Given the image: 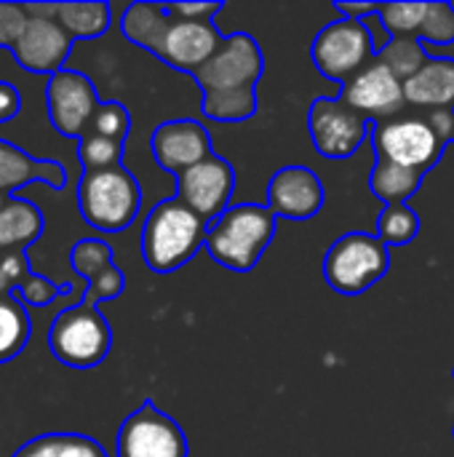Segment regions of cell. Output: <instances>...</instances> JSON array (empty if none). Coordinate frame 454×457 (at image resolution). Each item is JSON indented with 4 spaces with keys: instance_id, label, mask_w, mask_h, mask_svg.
Segmentation results:
<instances>
[{
    "instance_id": "cell-41",
    "label": "cell",
    "mask_w": 454,
    "mask_h": 457,
    "mask_svg": "<svg viewBox=\"0 0 454 457\" xmlns=\"http://www.w3.org/2000/svg\"><path fill=\"white\" fill-rule=\"evenodd\" d=\"M8 198H11V195H3V193H0V209H3L5 204H8Z\"/></svg>"
},
{
    "instance_id": "cell-12",
    "label": "cell",
    "mask_w": 454,
    "mask_h": 457,
    "mask_svg": "<svg viewBox=\"0 0 454 457\" xmlns=\"http://www.w3.org/2000/svg\"><path fill=\"white\" fill-rule=\"evenodd\" d=\"M48 120L62 137L80 139L88 131V123L99 107L94 83L75 70H59L48 78L45 86Z\"/></svg>"
},
{
    "instance_id": "cell-29",
    "label": "cell",
    "mask_w": 454,
    "mask_h": 457,
    "mask_svg": "<svg viewBox=\"0 0 454 457\" xmlns=\"http://www.w3.org/2000/svg\"><path fill=\"white\" fill-rule=\"evenodd\" d=\"M377 59L385 62L401 80H409L428 62V54L417 37H396L385 51L377 54Z\"/></svg>"
},
{
    "instance_id": "cell-32",
    "label": "cell",
    "mask_w": 454,
    "mask_h": 457,
    "mask_svg": "<svg viewBox=\"0 0 454 457\" xmlns=\"http://www.w3.org/2000/svg\"><path fill=\"white\" fill-rule=\"evenodd\" d=\"M420 43L428 46H450L454 43V5L452 3H428L425 19L420 27Z\"/></svg>"
},
{
    "instance_id": "cell-19",
    "label": "cell",
    "mask_w": 454,
    "mask_h": 457,
    "mask_svg": "<svg viewBox=\"0 0 454 457\" xmlns=\"http://www.w3.org/2000/svg\"><path fill=\"white\" fill-rule=\"evenodd\" d=\"M29 182H45L54 190L67 185V171L59 161H43L27 155L21 147L0 139V193L8 195Z\"/></svg>"
},
{
    "instance_id": "cell-10",
    "label": "cell",
    "mask_w": 454,
    "mask_h": 457,
    "mask_svg": "<svg viewBox=\"0 0 454 457\" xmlns=\"http://www.w3.org/2000/svg\"><path fill=\"white\" fill-rule=\"evenodd\" d=\"M118 457H187V436L153 402L134 410L118 428Z\"/></svg>"
},
{
    "instance_id": "cell-40",
    "label": "cell",
    "mask_w": 454,
    "mask_h": 457,
    "mask_svg": "<svg viewBox=\"0 0 454 457\" xmlns=\"http://www.w3.org/2000/svg\"><path fill=\"white\" fill-rule=\"evenodd\" d=\"M11 289H13V287H11V281H8L5 270L0 268V297H3V295H11Z\"/></svg>"
},
{
    "instance_id": "cell-14",
    "label": "cell",
    "mask_w": 454,
    "mask_h": 457,
    "mask_svg": "<svg viewBox=\"0 0 454 457\" xmlns=\"http://www.w3.org/2000/svg\"><path fill=\"white\" fill-rule=\"evenodd\" d=\"M150 150L155 163L174 177L214 155L206 126L193 118L163 120L150 137Z\"/></svg>"
},
{
    "instance_id": "cell-35",
    "label": "cell",
    "mask_w": 454,
    "mask_h": 457,
    "mask_svg": "<svg viewBox=\"0 0 454 457\" xmlns=\"http://www.w3.org/2000/svg\"><path fill=\"white\" fill-rule=\"evenodd\" d=\"M29 24V13L19 3H0V48H11L19 43L21 32Z\"/></svg>"
},
{
    "instance_id": "cell-42",
    "label": "cell",
    "mask_w": 454,
    "mask_h": 457,
    "mask_svg": "<svg viewBox=\"0 0 454 457\" xmlns=\"http://www.w3.org/2000/svg\"><path fill=\"white\" fill-rule=\"evenodd\" d=\"M452 145H454V126H452Z\"/></svg>"
},
{
    "instance_id": "cell-7",
    "label": "cell",
    "mask_w": 454,
    "mask_h": 457,
    "mask_svg": "<svg viewBox=\"0 0 454 457\" xmlns=\"http://www.w3.org/2000/svg\"><path fill=\"white\" fill-rule=\"evenodd\" d=\"M375 56H377V48H375V37L369 27L351 16H340L324 24L310 46V59L316 70L324 78L343 83V86L356 72H361Z\"/></svg>"
},
{
    "instance_id": "cell-25",
    "label": "cell",
    "mask_w": 454,
    "mask_h": 457,
    "mask_svg": "<svg viewBox=\"0 0 454 457\" xmlns=\"http://www.w3.org/2000/svg\"><path fill=\"white\" fill-rule=\"evenodd\" d=\"M29 332L32 324L24 303L13 295H3L0 297V364L16 359L24 351Z\"/></svg>"
},
{
    "instance_id": "cell-31",
    "label": "cell",
    "mask_w": 454,
    "mask_h": 457,
    "mask_svg": "<svg viewBox=\"0 0 454 457\" xmlns=\"http://www.w3.org/2000/svg\"><path fill=\"white\" fill-rule=\"evenodd\" d=\"M115 265L112 262V249L99 241V238H83L70 249V268L80 276V278H91L96 273H102L104 268Z\"/></svg>"
},
{
    "instance_id": "cell-24",
    "label": "cell",
    "mask_w": 454,
    "mask_h": 457,
    "mask_svg": "<svg viewBox=\"0 0 454 457\" xmlns=\"http://www.w3.org/2000/svg\"><path fill=\"white\" fill-rule=\"evenodd\" d=\"M0 268L5 270V276H8L11 287L19 292V297H21L24 303H29V305L43 308V305H48L51 300H56L59 295L70 292V287H56V284H51L48 278H43V276H37V273H29L27 260H24V254H19V252L3 257V260H0Z\"/></svg>"
},
{
    "instance_id": "cell-8",
    "label": "cell",
    "mask_w": 454,
    "mask_h": 457,
    "mask_svg": "<svg viewBox=\"0 0 454 457\" xmlns=\"http://www.w3.org/2000/svg\"><path fill=\"white\" fill-rule=\"evenodd\" d=\"M262 72H265V56L260 43L249 32H233L225 35L222 46L203 67L193 72V78L203 94H225V91L257 88Z\"/></svg>"
},
{
    "instance_id": "cell-38",
    "label": "cell",
    "mask_w": 454,
    "mask_h": 457,
    "mask_svg": "<svg viewBox=\"0 0 454 457\" xmlns=\"http://www.w3.org/2000/svg\"><path fill=\"white\" fill-rule=\"evenodd\" d=\"M56 447H59V434H43L21 445L13 457H56Z\"/></svg>"
},
{
    "instance_id": "cell-23",
    "label": "cell",
    "mask_w": 454,
    "mask_h": 457,
    "mask_svg": "<svg viewBox=\"0 0 454 457\" xmlns=\"http://www.w3.org/2000/svg\"><path fill=\"white\" fill-rule=\"evenodd\" d=\"M51 5H54V21H59L72 40L99 37L110 27L112 11L107 3H51Z\"/></svg>"
},
{
    "instance_id": "cell-20",
    "label": "cell",
    "mask_w": 454,
    "mask_h": 457,
    "mask_svg": "<svg viewBox=\"0 0 454 457\" xmlns=\"http://www.w3.org/2000/svg\"><path fill=\"white\" fill-rule=\"evenodd\" d=\"M171 19L174 16L169 13L166 3H131L120 19V29L131 43L158 56L161 43L171 27Z\"/></svg>"
},
{
    "instance_id": "cell-36",
    "label": "cell",
    "mask_w": 454,
    "mask_h": 457,
    "mask_svg": "<svg viewBox=\"0 0 454 457\" xmlns=\"http://www.w3.org/2000/svg\"><path fill=\"white\" fill-rule=\"evenodd\" d=\"M56 457H107L99 442L80 434H59Z\"/></svg>"
},
{
    "instance_id": "cell-22",
    "label": "cell",
    "mask_w": 454,
    "mask_h": 457,
    "mask_svg": "<svg viewBox=\"0 0 454 457\" xmlns=\"http://www.w3.org/2000/svg\"><path fill=\"white\" fill-rule=\"evenodd\" d=\"M45 220L43 212L24 198H8L0 209V252L32 244L43 236Z\"/></svg>"
},
{
    "instance_id": "cell-18",
    "label": "cell",
    "mask_w": 454,
    "mask_h": 457,
    "mask_svg": "<svg viewBox=\"0 0 454 457\" xmlns=\"http://www.w3.org/2000/svg\"><path fill=\"white\" fill-rule=\"evenodd\" d=\"M407 107L415 110H452L454 112V59L428 56V62L404 80Z\"/></svg>"
},
{
    "instance_id": "cell-4",
    "label": "cell",
    "mask_w": 454,
    "mask_h": 457,
    "mask_svg": "<svg viewBox=\"0 0 454 457\" xmlns=\"http://www.w3.org/2000/svg\"><path fill=\"white\" fill-rule=\"evenodd\" d=\"M78 206L91 228L120 233L139 214L142 187L123 163L102 171H83L78 182Z\"/></svg>"
},
{
    "instance_id": "cell-11",
    "label": "cell",
    "mask_w": 454,
    "mask_h": 457,
    "mask_svg": "<svg viewBox=\"0 0 454 457\" xmlns=\"http://www.w3.org/2000/svg\"><path fill=\"white\" fill-rule=\"evenodd\" d=\"M340 99L359 110L369 123L391 120L407 110L404 80L377 56L343 86Z\"/></svg>"
},
{
    "instance_id": "cell-37",
    "label": "cell",
    "mask_w": 454,
    "mask_h": 457,
    "mask_svg": "<svg viewBox=\"0 0 454 457\" xmlns=\"http://www.w3.org/2000/svg\"><path fill=\"white\" fill-rule=\"evenodd\" d=\"M166 5L171 16L190 19V21H211L222 11V3H166Z\"/></svg>"
},
{
    "instance_id": "cell-16",
    "label": "cell",
    "mask_w": 454,
    "mask_h": 457,
    "mask_svg": "<svg viewBox=\"0 0 454 457\" xmlns=\"http://www.w3.org/2000/svg\"><path fill=\"white\" fill-rule=\"evenodd\" d=\"M225 35L217 29L214 21H190V19H171V27L161 43L158 59L174 70L182 72H195L203 67L214 51L222 46Z\"/></svg>"
},
{
    "instance_id": "cell-15",
    "label": "cell",
    "mask_w": 454,
    "mask_h": 457,
    "mask_svg": "<svg viewBox=\"0 0 454 457\" xmlns=\"http://www.w3.org/2000/svg\"><path fill=\"white\" fill-rule=\"evenodd\" d=\"M326 190L308 166H284L268 182V209L284 220H310L324 209Z\"/></svg>"
},
{
    "instance_id": "cell-26",
    "label": "cell",
    "mask_w": 454,
    "mask_h": 457,
    "mask_svg": "<svg viewBox=\"0 0 454 457\" xmlns=\"http://www.w3.org/2000/svg\"><path fill=\"white\" fill-rule=\"evenodd\" d=\"M203 115L219 123L249 120L257 112V88L225 91V94H203Z\"/></svg>"
},
{
    "instance_id": "cell-21",
    "label": "cell",
    "mask_w": 454,
    "mask_h": 457,
    "mask_svg": "<svg viewBox=\"0 0 454 457\" xmlns=\"http://www.w3.org/2000/svg\"><path fill=\"white\" fill-rule=\"evenodd\" d=\"M428 171H420V169H409V166H399L393 161H385V158H377L375 161V169L369 174V187L372 193L385 204V206H393V204H407L423 185Z\"/></svg>"
},
{
    "instance_id": "cell-33",
    "label": "cell",
    "mask_w": 454,
    "mask_h": 457,
    "mask_svg": "<svg viewBox=\"0 0 454 457\" xmlns=\"http://www.w3.org/2000/svg\"><path fill=\"white\" fill-rule=\"evenodd\" d=\"M128 131H131L128 110L120 102H99L86 134H99V137H107L115 142H126Z\"/></svg>"
},
{
    "instance_id": "cell-5",
    "label": "cell",
    "mask_w": 454,
    "mask_h": 457,
    "mask_svg": "<svg viewBox=\"0 0 454 457\" xmlns=\"http://www.w3.org/2000/svg\"><path fill=\"white\" fill-rule=\"evenodd\" d=\"M48 348L70 370H94L112 348V329L96 305L78 303L51 321Z\"/></svg>"
},
{
    "instance_id": "cell-9",
    "label": "cell",
    "mask_w": 454,
    "mask_h": 457,
    "mask_svg": "<svg viewBox=\"0 0 454 457\" xmlns=\"http://www.w3.org/2000/svg\"><path fill=\"white\" fill-rule=\"evenodd\" d=\"M308 129H310V139L318 155L343 161V158L356 155V150H361L372 123L340 96L334 99L318 96L310 104Z\"/></svg>"
},
{
    "instance_id": "cell-39",
    "label": "cell",
    "mask_w": 454,
    "mask_h": 457,
    "mask_svg": "<svg viewBox=\"0 0 454 457\" xmlns=\"http://www.w3.org/2000/svg\"><path fill=\"white\" fill-rule=\"evenodd\" d=\"M19 110H21L19 91H16L11 83L0 80V123H3V120H8V118H13Z\"/></svg>"
},
{
    "instance_id": "cell-2",
    "label": "cell",
    "mask_w": 454,
    "mask_h": 457,
    "mask_svg": "<svg viewBox=\"0 0 454 457\" xmlns=\"http://www.w3.org/2000/svg\"><path fill=\"white\" fill-rule=\"evenodd\" d=\"M209 222L187 209L179 198L155 204L142 228V257L155 273H174L206 246Z\"/></svg>"
},
{
    "instance_id": "cell-1",
    "label": "cell",
    "mask_w": 454,
    "mask_h": 457,
    "mask_svg": "<svg viewBox=\"0 0 454 457\" xmlns=\"http://www.w3.org/2000/svg\"><path fill=\"white\" fill-rule=\"evenodd\" d=\"M454 112L452 110H417L409 112V107L391 118L372 123V145L377 158L393 161L399 166L431 171L442 155L444 147L452 142Z\"/></svg>"
},
{
    "instance_id": "cell-17",
    "label": "cell",
    "mask_w": 454,
    "mask_h": 457,
    "mask_svg": "<svg viewBox=\"0 0 454 457\" xmlns=\"http://www.w3.org/2000/svg\"><path fill=\"white\" fill-rule=\"evenodd\" d=\"M70 51H72V37L62 29L59 21L43 16H29L27 29L13 46V56L24 70L43 72L48 78L64 70Z\"/></svg>"
},
{
    "instance_id": "cell-3",
    "label": "cell",
    "mask_w": 454,
    "mask_h": 457,
    "mask_svg": "<svg viewBox=\"0 0 454 457\" xmlns=\"http://www.w3.org/2000/svg\"><path fill=\"white\" fill-rule=\"evenodd\" d=\"M276 214L268 204H235L222 212L206 230L211 260L227 270L249 273L276 236Z\"/></svg>"
},
{
    "instance_id": "cell-6",
    "label": "cell",
    "mask_w": 454,
    "mask_h": 457,
    "mask_svg": "<svg viewBox=\"0 0 454 457\" xmlns=\"http://www.w3.org/2000/svg\"><path fill=\"white\" fill-rule=\"evenodd\" d=\"M391 270L388 246L369 233L353 230L337 238L324 257V278L337 295H361Z\"/></svg>"
},
{
    "instance_id": "cell-27",
    "label": "cell",
    "mask_w": 454,
    "mask_h": 457,
    "mask_svg": "<svg viewBox=\"0 0 454 457\" xmlns=\"http://www.w3.org/2000/svg\"><path fill=\"white\" fill-rule=\"evenodd\" d=\"M428 3H372V13L380 16L385 32L396 37H417ZM420 40V37H417Z\"/></svg>"
},
{
    "instance_id": "cell-34",
    "label": "cell",
    "mask_w": 454,
    "mask_h": 457,
    "mask_svg": "<svg viewBox=\"0 0 454 457\" xmlns=\"http://www.w3.org/2000/svg\"><path fill=\"white\" fill-rule=\"evenodd\" d=\"M123 289H126V276L120 273L118 265H110V268H104L102 273H96V276H91L86 281L83 303L86 305H99V303L120 297Z\"/></svg>"
},
{
    "instance_id": "cell-13",
    "label": "cell",
    "mask_w": 454,
    "mask_h": 457,
    "mask_svg": "<svg viewBox=\"0 0 454 457\" xmlns=\"http://www.w3.org/2000/svg\"><path fill=\"white\" fill-rule=\"evenodd\" d=\"M233 190L235 171L230 161L217 153L177 177V198L206 222H214L222 212L230 209Z\"/></svg>"
},
{
    "instance_id": "cell-28",
    "label": "cell",
    "mask_w": 454,
    "mask_h": 457,
    "mask_svg": "<svg viewBox=\"0 0 454 457\" xmlns=\"http://www.w3.org/2000/svg\"><path fill=\"white\" fill-rule=\"evenodd\" d=\"M420 233V214L407 204L385 206L377 220V238L385 246H404L412 244Z\"/></svg>"
},
{
    "instance_id": "cell-30",
    "label": "cell",
    "mask_w": 454,
    "mask_h": 457,
    "mask_svg": "<svg viewBox=\"0 0 454 457\" xmlns=\"http://www.w3.org/2000/svg\"><path fill=\"white\" fill-rule=\"evenodd\" d=\"M123 145L126 142H115L99 134H83L78 142V158L83 163V171H102V169L120 166Z\"/></svg>"
}]
</instances>
